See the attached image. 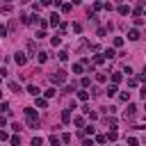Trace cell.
Masks as SVG:
<instances>
[{
    "label": "cell",
    "instance_id": "cell-27",
    "mask_svg": "<svg viewBox=\"0 0 146 146\" xmlns=\"http://www.w3.org/2000/svg\"><path fill=\"white\" fill-rule=\"evenodd\" d=\"M96 141H98V144H105V141H107V135H96Z\"/></svg>",
    "mask_w": 146,
    "mask_h": 146
},
{
    "label": "cell",
    "instance_id": "cell-26",
    "mask_svg": "<svg viewBox=\"0 0 146 146\" xmlns=\"http://www.w3.org/2000/svg\"><path fill=\"white\" fill-rule=\"evenodd\" d=\"M114 46L121 48V46H123V36H114Z\"/></svg>",
    "mask_w": 146,
    "mask_h": 146
},
{
    "label": "cell",
    "instance_id": "cell-25",
    "mask_svg": "<svg viewBox=\"0 0 146 146\" xmlns=\"http://www.w3.org/2000/svg\"><path fill=\"white\" fill-rule=\"evenodd\" d=\"M71 9H73V5H71V2H66V5H62V11H64V14H68Z\"/></svg>",
    "mask_w": 146,
    "mask_h": 146
},
{
    "label": "cell",
    "instance_id": "cell-45",
    "mask_svg": "<svg viewBox=\"0 0 146 146\" xmlns=\"http://www.w3.org/2000/svg\"><path fill=\"white\" fill-rule=\"evenodd\" d=\"M0 139H2V141H7V139H9V135H7L5 130H0Z\"/></svg>",
    "mask_w": 146,
    "mask_h": 146
},
{
    "label": "cell",
    "instance_id": "cell-16",
    "mask_svg": "<svg viewBox=\"0 0 146 146\" xmlns=\"http://www.w3.org/2000/svg\"><path fill=\"white\" fill-rule=\"evenodd\" d=\"M119 14H121V16L130 14V7H125V5H119Z\"/></svg>",
    "mask_w": 146,
    "mask_h": 146
},
{
    "label": "cell",
    "instance_id": "cell-20",
    "mask_svg": "<svg viewBox=\"0 0 146 146\" xmlns=\"http://www.w3.org/2000/svg\"><path fill=\"white\" fill-rule=\"evenodd\" d=\"M116 137H119L116 130H110V132H107V139H110V141H116Z\"/></svg>",
    "mask_w": 146,
    "mask_h": 146
},
{
    "label": "cell",
    "instance_id": "cell-46",
    "mask_svg": "<svg viewBox=\"0 0 146 146\" xmlns=\"http://www.w3.org/2000/svg\"><path fill=\"white\" fill-rule=\"evenodd\" d=\"M62 141H64V144H68V141H71V135H68V132H66V135H62Z\"/></svg>",
    "mask_w": 146,
    "mask_h": 146
},
{
    "label": "cell",
    "instance_id": "cell-49",
    "mask_svg": "<svg viewBox=\"0 0 146 146\" xmlns=\"http://www.w3.org/2000/svg\"><path fill=\"white\" fill-rule=\"evenodd\" d=\"M144 18H146V11H144Z\"/></svg>",
    "mask_w": 146,
    "mask_h": 146
},
{
    "label": "cell",
    "instance_id": "cell-24",
    "mask_svg": "<svg viewBox=\"0 0 146 146\" xmlns=\"http://www.w3.org/2000/svg\"><path fill=\"white\" fill-rule=\"evenodd\" d=\"M73 123H75L78 128H82V125H84V119H82V116H75V119H73Z\"/></svg>",
    "mask_w": 146,
    "mask_h": 146
},
{
    "label": "cell",
    "instance_id": "cell-4",
    "mask_svg": "<svg viewBox=\"0 0 146 146\" xmlns=\"http://www.w3.org/2000/svg\"><path fill=\"white\" fill-rule=\"evenodd\" d=\"M14 62H16L18 66H25V62H27V55H25V52H16V55H14Z\"/></svg>",
    "mask_w": 146,
    "mask_h": 146
},
{
    "label": "cell",
    "instance_id": "cell-9",
    "mask_svg": "<svg viewBox=\"0 0 146 146\" xmlns=\"http://www.w3.org/2000/svg\"><path fill=\"white\" fill-rule=\"evenodd\" d=\"M103 57H105V59H114V57H116V52H114L112 48H107V50L103 52Z\"/></svg>",
    "mask_w": 146,
    "mask_h": 146
},
{
    "label": "cell",
    "instance_id": "cell-33",
    "mask_svg": "<svg viewBox=\"0 0 146 146\" xmlns=\"http://www.w3.org/2000/svg\"><path fill=\"white\" fill-rule=\"evenodd\" d=\"M55 96V87H50V89H46V98H52Z\"/></svg>",
    "mask_w": 146,
    "mask_h": 146
},
{
    "label": "cell",
    "instance_id": "cell-18",
    "mask_svg": "<svg viewBox=\"0 0 146 146\" xmlns=\"http://www.w3.org/2000/svg\"><path fill=\"white\" fill-rule=\"evenodd\" d=\"M82 68H84V64H82V62L73 64V73H82Z\"/></svg>",
    "mask_w": 146,
    "mask_h": 146
},
{
    "label": "cell",
    "instance_id": "cell-32",
    "mask_svg": "<svg viewBox=\"0 0 146 146\" xmlns=\"http://www.w3.org/2000/svg\"><path fill=\"white\" fill-rule=\"evenodd\" d=\"M96 96H100V89L98 87H91V98H96Z\"/></svg>",
    "mask_w": 146,
    "mask_h": 146
},
{
    "label": "cell",
    "instance_id": "cell-13",
    "mask_svg": "<svg viewBox=\"0 0 146 146\" xmlns=\"http://www.w3.org/2000/svg\"><path fill=\"white\" fill-rule=\"evenodd\" d=\"M59 23H62V21H59V16H57V14H50V25L55 27V25H59Z\"/></svg>",
    "mask_w": 146,
    "mask_h": 146
},
{
    "label": "cell",
    "instance_id": "cell-2",
    "mask_svg": "<svg viewBox=\"0 0 146 146\" xmlns=\"http://www.w3.org/2000/svg\"><path fill=\"white\" fill-rule=\"evenodd\" d=\"M50 82H52V87H59V84H64V82H66V71H64V68L55 71V73L50 75Z\"/></svg>",
    "mask_w": 146,
    "mask_h": 146
},
{
    "label": "cell",
    "instance_id": "cell-30",
    "mask_svg": "<svg viewBox=\"0 0 146 146\" xmlns=\"http://www.w3.org/2000/svg\"><path fill=\"white\" fill-rule=\"evenodd\" d=\"M137 144H139L137 137H128V146H137Z\"/></svg>",
    "mask_w": 146,
    "mask_h": 146
},
{
    "label": "cell",
    "instance_id": "cell-21",
    "mask_svg": "<svg viewBox=\"0 0 146 146\" xmlns=\"http://www.w3.org/2000/svg\"><path fill=\"white\" fill-rule=\"evenodd\" d=\"M57 57H59V62H66V59H68V52H66V50H59Z\"/></svg>",
    "mask_w": 146,
    "mask_h": 146
},
{
    "label": "cell",
    "instance_id": "cell-10",
    "mask_svg": "<svg viewBox=\"0 0 146 146\" xmlns=\"http://www.w3.org/2000/svg\"><path fill=\"white\" fill-rule=\"evenodd\" d=\"M116 91H119V89H116V84H110V87H107V91H105V94H107V96H110V98H112V96H116Z\"/></svg>",
    "mask_w": 146,
    "mask_h": 146
},
{
    "label": "cell",
    "instance_id": "cell-17",
    "mask_svg": "<svg viewBox=\"0 0 146 146\" xmlns=\"http://www.w3.org/2000/svg\"><path fill=\"white\" fill-rule=\"evenodd\" d=\"M50 43H52V46H59V43H62V34H55V36L50 39Z\"/></svg>",
    "mask_w": 146,
    "mask_h": 146
},
{
    "label": "cell",
    "instance_id": "cell-14",
    "mask_svg": "<svg viewBox=\"0 0 146 146\" xmlns=\"http://www.w3.org/2000/svg\"><path fill=\"white\" fill-rule=\"evenodd\" d=\"M36 59H39V62L43 64V62L48 59V52H46V50H39V55H36Z\"/></svg>",
    "mask_w": 146,
    "mask_h": 146
},
{
    "label": "cell",
    "instance_id": "cell-36",
    "mask_svg": "<svg viewBox=\"0 0 146 146\" xmlns=\"http://www.w3.org/2000/svg\"><path fill=\"white\" fill-rule=\"evenodd\" d=\"M7 32H9V27H5V25H0V36H7Z\"/></svg>",
    "mask_w": 146,
    "mask_h": 146
},
{
    "label": "cell",
    "instance_id": "cell-48",
    "mask_svg": "<svg viewBox=\"0 0 146 146\" xmlns=\"http://www.w3.org/2000/svg\"><path fill=\"white\" fill-rule=\"evenodd\" d=\"M52 2H55V0H41V5H43V7H50Z\"/></svg>",
    "mask_w": 146,
    "mask_h": 146
},
{
    "label": "cell",
    "instance_id": "cell-47",
    "mask_svg": "<svg viewBox=\"0 0 146 146\" xmlns=\"http://www.w3.org/2000/svg\"><path fill=\"white\" fill-rule=\"evenodd\" d=\"M82 146H94V141L91 139H82Z\"/></svg>",
    "mask_w": 146,
    "mask_h": 146
},
{
    "label": "cell",
    "instance_id": "cell-50",
    "mask_svg": "<svg viewBox=\"0 0 146 146\" xmlns=\"http://www.w3.org/2000/svg\"><path fill=\"white\" fill-rule=\"evenodd\" d=\"M5 2H9V0H5Z\"/></svg>",
    "mask_w": 146,
    "mask_h": 146
},
{
    "label": "cell",
    "instance_id": "cell-12",
    "mask_svg": "<svg viewBox=\"0 0 146 146\" xmlns=\"http://www.w3.org/2000/svg\"><path fill=\"white\" fill-rule=\"evenodd\" d=\"M62 121L64 123H71V112L68 110H62Z\"/></svg>",
    "mask_w": 146,
    "mask_h": 146
},
{
    "label": "cell",
    "instance_id": "cell-31",
    "mask_svg": "<svg viewBox=\"0 0 146 146\" xmlns=\"http://www.w3.org/2000/svg\"><path fill=\"white\" fill-rule=\"evenodd\" d=\"M96 80H98V82H105L107 75H105V73H96Z\"/></svg>",
    "mask_w": 146,
    "mask_h": 146
},
{
    "label": "cell",
    "instance_id": "cell-39",
    "mask_svg": "<svg viewBox=\"0 0 146 146\" xmlns=\"http://www.w3.org/2000/svg\"><path fill=\"white\" fill-rule=\"evenodd\" d=\"M0 110H2V112H9V103H7V100H2V105H0Z\"/></svg>",
    "mask_w": 146,
    "mask_h": 146
},
{
    "label": "cell",
    "instance_id": "cell-15",
    "mask_svg": "<svg viewBox=\"0 0 146 146\" xmlns=\"http://www.w3.org/2000/svg\"><path fill=\"white\" fill-rule=\"evenodd\" d=\"M89 91H78V100H89Z\"/></svg>",
    "mask_w": 146,
    "mask_h": 146
},
{
    "label": "cell",
    "instance_id": "cell-8",
    "mask_svg": "<svg viewBox=\"0 0 146 146\" xmlns=\"http://www.w3.org/2000/svg\"><path fill=\"white\" fill-rule=\"evenodd\" d=\"M128 39H130V41H137V39H139V30H130V32H128Z\"/></svg>",
    "mask_w": 146,
    "mask_h": 146
},
{
    "label": "cell",
    "instance_id": "cell-5",
    "mask_svg": "<svg viewBox=\"0 0 146 146\" xmlns=\"http://www.w3.org/2000/svg\"><path fill=\"white\" fill-rule=\"evenodd\" d=\"M103 123H105V125H110L112 130H116V119H114V116H105V119H103Z\"/></svg>",
    "mask_w": 146,
    "mask_h": 146
},
{
    "label": "cell",
    "instance_id": "cell-29",
    "mask_svg": "<svg viewBox=\"0 0 146 146\" xmlns=\"http://www.w3.org/2000/svg\"><path fill=\"white\" fill-rule=\"evenodd\" d=\"M9 141H11V146H21V137H18V135H16V137H11Z\"/></svg>",
    "mask_w": 146,
    "mask_h": 146
},
{
    "label": "cell",
    "instance_id": "cell-42",
    "mask_svg": "<svg viewBox=\"0 0 146 146\" xmlns=\"http://www.w3.org/2000/svg\"><path fill=\"white\" fill-rule=\"evenodd\" d=\"M132 14H135V16H141L144 11H141V7H135V9H132Z\"/></svg>",
    "mask_w": 146,
    "mask_h": 146
},
{
    "label": "cell",
    "instance_id": "cell-44",
    "mask_svg": "<svg viewBox=\"0 0 146 146\" xmlns=\"http://www.w3.org/2000/svg\"><path fill=\"white\" fill-rule=\"evenodd\" d=\"M46 27H48V23H46V21L41 18V21H39V30H46Z\"/></svg>",
    "mask_w": 146,
    "mask_h": 146
},
{
    "label": "cell",
    "instance_id": "cell-37",
    "mask_svg": "<svg viewBox=\"0 0 146 146\" xmlns=\"http://www.w3.org/2000/svg\"><path fill=\"white\" fill-rule=\"evenodd\" d=\"M84 46H89V43H87V41H84V39H80V41H78V50H82V48H84Z\"/></svg>",
    "mask_w": 146,
    "mask_h": 146
},
{
    "label": "cell",
    "instance_id": "cell-22",
    "mask_svg": "<svg viewBox=\"0 0 146 146\" xmlns=\"http://www.w3.org/2000/svg\"><path fill=\"white\" fill-rule=\"evenodd\" d=\"M91 62H94V64H103V62H105V57H103V55H94V59H91Z\"/></svg>",
    "mask_w": 146,
    "mask_h": 146
},
{
    "label": "cell",
    "instance_id": "cell-34",
    "mask_svg": "<svg viewBox=\"0 0 146 146\" xmlns=\"http://www.w3.org/2000/svg\"><path fill=\"white\" fill-rule=\"evenodd\" d=\"M119 98H121V100H125V103H128V100H130V91H123V94H121V96H119Z\"/></svg>",
    "mask_w": 146,
    "mask_h": 146
},
{
    "label": "cell",
    "instance_id": "cell-1",
    "mask_svg": "<svg viewBox=\"0 0 146 146\" xmlns=\"http://www.w3.org/2000/svg\"><path fill=\"white\" fill-rule=\"evenodd\" d=\"M25 121H27L30 128H39V116H36L34 107H25Z\"/></svg>",
    "mask_w": 146,
    "mask_h": 146
},
{
    "label": "cell",
    "instance_id": "cell-6",
    "mask_svg": "<svg viewBox=\"0 0 146 146\" xmlns=\"http://www.w3.org/2000/svg\"><path fill=\"white\" fill-rule=\"evenodd\" d=\"M27 94H32L34 98H39V94H41V89H39L36 84H30V87H27Z\"/></svg>",
    "mask_w": 146,
    "mask_h": 146
},
{
    "label": "cell",
    "instance_id": "cell-41",
    "mask_svg": "<svg viewBox=\"0 0 146 146\" xmlns=\"http://www.w3.org/2000/svg\"><path fill=\"white\" fill-rule=\"evenodd\" d=\"M103 7H105V5H103V2H96V5H94V11H100V9H103Z\"/></svg>",
    "mask_w": 146,
    "mask_h": 146
},
{
    "label": "cell",
    "instance_id": "cell-3",
    "mask_svg": "<svg viewBox=\"0 0 146 146\" xmlns=\"http://www.w3.org/2000/svg\"><path fill=\"white\" fill-rule=\"evenodd\" d=\"M135 114H137V105H132V103H130V105H128V110L123 112V119H125V121H132V119H135Z\"/></svg>",
    "mask_w": 146,
    "mask_h": 146
},
{
    "label": "cell",
    "instance_id": "cell-28",
    "mask_svg": "<svg viewBox=\"0 0 146 146\" xmlns=\"http://www.w3.org/2000/svg\"><path fill=\"white\" fill-rule=\"evenodd\" d=\"M59 141H62V139H59V137H55V135H52V137H50V146H59Z\"/></svg>",
    "mask_w": 146,
    "mask_h": 146
},
{
    "label": "cell",
    "instance_id": "cell-7",
    "mask_svg": "<svg viewBox=\"0 0 146 146\" xmlns=\"http://www.w3.org/2000/svg\"><path fill=\"white\" fill-rule=\"evenodd\" d=\"M27 55H36V43L34 41H27Z\"/></svg>",
    "mask_w": 146,
    "mask_h": 146
},
{
    "label": "cell",
    "instance_id": "cell-35",
    "mask_svg": "<svg viewBox=\"0 0 146 146\" xmlns=\"http://www.w3.org/2000/svg\"><path fill=\"white\" fill-rule=\"evenodd\" d=\"M41 144H43L41 137H34V139H32V146H41Z\"/></svg>",
    "mask_w": 146,
    "mask_h": 146
},
{
    "label": "cell",
    "instance_id": "cell-40",
    "mask_svg": "<svg viewBox=\"0 0 146 146\" xmlns=\"http://www.w3.org/2000/svg\"><path fill=\"white\" fill-rule=\"evenodd\" d=\"M84 132H87V135H94V132H96V128H94V125H87V128H84Z\"/></svg>",
    "mask_w": 146,
    "mask_h": 146
},
{
    "label": "cell",
    "instance_id": "cell-38",
    "mask_svg": "<svg viewBox=\"0 0 146 146\" xmlns=\"http://www.w3.org/2000/svg\"><path fill=\"white\" fill-rule=\"evenodd\" d=\"M80 84H82V87H89V84H91V80H89V78H87V75H84V78H82V82H80Z\"/></svg>",
    "mask_w": 146,
    "mask_h": 146
},
{
    "label": "cell",
    "instance_id": "cell-23",
    "mask_svg": "<svg viewBox=\"0 0 146 146\" xmlns=\"http://www.w3.org/2000/svg\"><path fill=\"white\" fill-rule=\"evenodd\" d=\"M9 89H11V91H14V94H21V87H18V84H16V82H9Z\"/></svg>",
    "mask_w": 146,
    "mask_h": 146
},
{
    "label": "cell",
    "instance_id": "cell-43",
    "mask_svg": "<svg viewBox=\"0 0 146 146\" xmlns=\"http://www.w3.org/2000/svg\"><path fill=\"white\" fill-rule=\"evenodd\" d=\"M135 25H144V18L141 16H135Z\"/></svg>",
    "mask_w": 146,
    "mask_h": 146
},
{
    "label": "cell",
    "instance_id": "cell-19",
    "mask_svg": "<svg viewBox=\"0 0 146 146\" xmlns=\"http://www.w3.org/2000/svg\"><path fill=\"white\" fill-rule=\"evenodd\" d=\"M121 78H123L121 73H112V84H119V82H121Z\"/></svg>",
    "mask_w": 146,
    "mask_h": 146
},
{
    "label": "cell",
    "instance_id": "cell-11",
    "mask_svg": "<svg viewBox=\"0 0 146 146\" xmlns=\"http://www.w3.org/2000/svg\"><path fill=\"white\" fill-rule=\"evenodd\" d=\"M46 105H48V98L46 96H39L36 98V107H46Z\"/></svg>",
    "mask_w": 146,
    "mask_h": 146
}]
</instances>
